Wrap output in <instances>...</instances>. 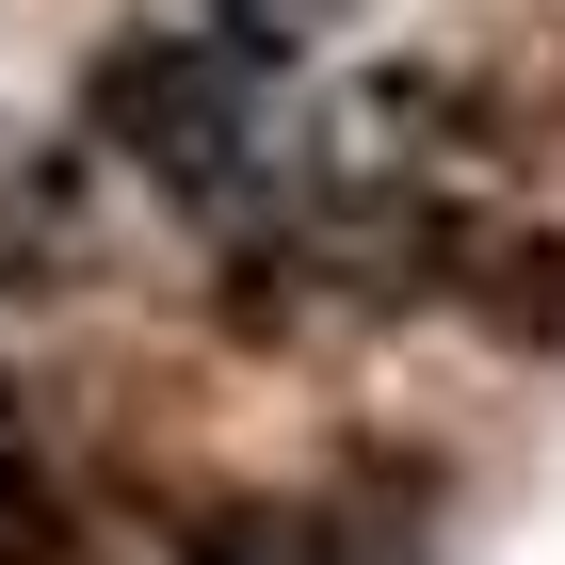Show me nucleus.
Instances as JSON below:
<instances>
[{"label":"nucleus","mask_w":565,"mask_h":565,"mask_svg":"<svg viewBox=\"0 0 565 565\" xmlns=\"http://www.w3.org/2000/svg\"><path fill=\"white\" fill-rule=\"evenodd\" d=\"M259 65L243 49H211L194 17H130V33L82 65V146H114V162L146 178V194H178V211H226V194H259Z\"/></svg>","instance_id":"obj_1"},{"label":"nucleus","mask_w":565,"mask_h":565,"mask_svg":"<svg viewBox=\"0 0 565 565\" xmlns=\"http://www.w3.org/2000/svg\"><path fill=\"white\" fill-rule=\"evenodd\" d=\"M162 565H372L340 501H275V484H162Z\"/></svg>","instance_id":"obj_3"},{"label":"nucleus","mask_w":565,"mask_h":565,"mask_svg":"<svg viewBox=\"0 0 565 565\" xmlns=\"http://www.w3.org/2000/svg\"><path fill=\"white\" fill-rule=\"evenodd\" d=\"M355 130H388L404 162H436V178H533L550 162V114H533L501 65H469V49L372 65V82H355Z\"/></svg>","instance_id":"obj_2"},{"label":"nucleus","mask_w":565,"mask_h":565,"mask_svg":"<svg viewBox=\"0 0 565 565\" xmlns=\"http://www.w3.org/2000/svg\"><path fill=\"white\" fill-rule=\"evenodd\" d=\"M82 291V226H65V178H0V307Z\"/></svg>","instance_id":"obj_5"},{"label":"nucleus","mask_w":565,"mask_h":565,"mask_svg":"<svg viewBox=\"0 0 565 565\" xmlns=\"http://www.w3.org/2000/svg\"><path fill=\"white\" fill-rule=\"evenodd\" d=\"M436 307H469L484 340H518V355H565V226L469 211V226H452V291H436Z\"/></svg>","instance_id":"obj_4"}]
</instances>
